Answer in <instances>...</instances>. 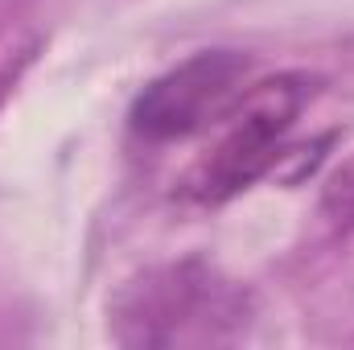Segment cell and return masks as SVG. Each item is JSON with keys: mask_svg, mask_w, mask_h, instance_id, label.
I'll list each match as a JSON object with an SVG mask.
<instances>
[{"mask_svg": "<svg viewBox=\"0 0 354 350\" xmlns=\"http://www.w3.org/2000/svg\"><path fill=\"white\" fill-rule=\"evenodd\" d=\"M313 95V83L305 75H276L256 87H248L227 120V132L210 149V157L189 174L185 190L198 202H227L252 181H260L276 169L284 153V136L297 124L305 99Z\"/></svg>", "mask_w": 354, "mask_h": 350, "instance_id": "6da1fadb", "label": "cell"}, {"mask_svg": "<svg viewBox=\"0 0 354 350\" xmlns=\"http://www.w3.org/2000/svg\"><path fill=\"white\" fill-rule=\"evenodd\" d=\"M239 317L235 293L202 264H174L140 276L115 305V338L132 347H177L214 338L223 322Z\"/></svg>", "mask_w": 354, "mask_h": 350, "instance_id": "7a4b0ae2", "label": "cell"}, {"mask_svg": "<svg viewBox=\"0 0 354 350\" xmlns=\"http://www.w3.org/2000/svg\"><path fill=\"white\" fill-rule=\"evenodd\" d=\"M248 58L235 50H202L136 95L132 132L145 140H185L210 124H218L231 103L243 95Z\"/></svg>", "mask_w": 354, "mask_h": 350, "instance_id": "3957f363", "label": "cell"}, {"mask_svg": "<svg viewBox=\"0 0 354 350\" xmlns=\"http://www.w3.org/2000/svg\"><path fill=\"white\" fill-rule=\"evenodd\" d=\"M322 210L334 223H354V153L326 177V185H322Z\"/></svg>", "mask_w": 354, "mask_h": 350, "instance_id": "277c9868", "label": "cell"}]
</instances>
